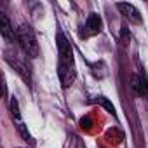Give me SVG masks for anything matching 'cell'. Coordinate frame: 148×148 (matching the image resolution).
Here are the masks:
<instances>
[{
    "label": "cell",
    "mask_w": 148,
    "mask_h": 148,
    "mask_svg": "<svg viewBox=\"0 0 148 148\" xmlns=\"http://www.w3.org/2000/svg\"><path fill=\"white\" fill-rule=\"evenodd\" d=\"M0 33H2V37H4L7 42H12L14 37H16L14 28H12V25H11L7 14H4V12H0Z\"/></svg>",
    "instance_id": "8992f818"
},
{
    "label": "cell",
    "mask_w": 148,
    "mask_h": 148,
    "mask_svg": "<svg viewBox=\"0 0 148 148\" xmlns=\"http://www.w3.org/2000/svg\"><path fill=\"white\" fill-rule=\"evenodd\" d=\"M16 38H18L19 45L23 47V51L28 58H37L38 56V52H40L38 42H37V37H35L30 25H21L16 30Z\"/></svg>",
    "instance_id": "7a4b0ae2"
},
{
    "label": "cell",
    "mask_w": 148,
    "mask_h": 148,
    "mask_svg": "<svg viewBox=\"0 0 148 148\" xmlns=\"http://www.w3.org/2000/svg\"><path fill=\"white\" fill-rule=\"evenodd\" d=\"M103 28V21H101V16L96 14V12H91L87 21H86V37H91V35H98Z\"/></svg>",
    "instance_id": "5b68a950"
},
{
    "label": "cell",
    "mask_w": 148,
    "mask_h": 148,
    "mask_svg": "<svg viewBox=\"0 0 148 148\" xmlns=\"http://www.w3.org/2000/svg\"><path fill=\"white\" fill-rule=\"evenodd\" d=\"M11 113H12L14 122H19L21 120V112H19V105H18V99L16 98L11 99Z\"/></svg>",
    "instance_id": "ba28073f"
},
{
    "label": "cell",
    "mask_w": 148,
    "mask_h": 148,
    "mask_svg": "<svg viewBox=\"0 0 148 148\" xmlns=\"http://www.w3.org/2000/svg\"><path fill=\"white\" fill-rule=\"evenodd\" d=\"M120 37H122V42H124V44H127V40H129V30H127L125 26L122 28V32H120Z\"/></svg>",
    "instance_id": "30bf717a"
},
{
    "label": "cell",
    "mask_w": 148,
    "mask_h": 148,
    "mask_svg": "<svg viewBox=\"0 0 148 148\" xmlns=\"http://www.w3.org/2000/svg\"><path fill=\"white\" fill-rule=\"evenodd\" d=\"M5 59H7V63H9V64H11V66L19 73V75H21L26 82H30V79H32V77H30V71H28V68H26V64H25V63H21L19 59H12L11 56H5Z\"/></svg>",
    "instance_id": "52a82bcc"
},
{
    "label": "cell",
    "mask_w": 148,
    "mask_h": 148,
    "mask_svg": "<svg viewBox=\"0 0 148 148\" xmlns=\"http://www.w3.org/2000/svg\"><path fill=\"white\" fill-rule=\"evenodd\" d=\"M96 103H99V105H101V106H105V108H106V110H108L112 115H115V108H113V105H112V103H110L106 98H103V96H98V98H96Z\"/></svg>",
    "instance_id": "9c48e42d"
},
{
    "label": "cell",
    "mask_w": 148,
    "mask_h": 148,
    "mask_svg": "<svg viewBox=\"0 0 148 148\" xmlns=\"http://www.w3.org/2000/svg\"><path fill=\"white\" fill-rule=\"evenodd\" d=\"M56 42H58V52H59V61H58V77L61 86L66 89L70 87L77 79V70H75V59H73V49L71 44L68 42V38L58 32L56 35Z\"/></svg>",
    "instance_id": "6da1fadb"
},
{
    "label": "cell",
    "mask_w": 148,
    "mask_h": 148,
    "mask_svg": "<svg viewBox=\"0 0 148 148\" xmlns=\"http://www.w3.org/2000/svg\"><path fill=\"white\" fill-rule=\"evenodd\" d=\"M117 9L124 14V18H127L131 23H134V25H141V14H139V11L132 5V4H124V2H120V4H117Z\"/></svg>",
    "instance_id": "277c9868"
},
{
    "label": "cell",
    "mask_w": 148,
    "mask_h": 148,
    "mask_svg": "<svg viewBox=\"0 0 148 148\" xmlns=\"http://www.w3.org/2000/svg\"><path fill=\"white\" fill-rule=\"evenodd\" d=\"M131 87L139 98H148V82L143 77V73H134L131 77Z\"/></svg>",
    "instance_id": "3957f363"
}]
</instances>
